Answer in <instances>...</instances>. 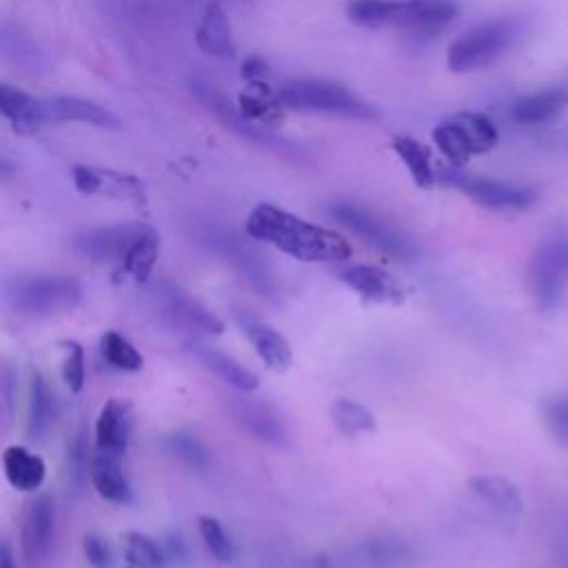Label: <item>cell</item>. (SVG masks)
<instances>
[{
  "instance_id": "cell-1",
  "label": "cell",
  "mask_w": 568,
  "mask_h": 568,
  "mask_svg": "<svg viewBox=\"0 0 568 568\" xmlns=\"http://www.w3.org/2000/svg\"><path fill=\"white\" fill-rule=\"evenodd\" d=\"M246 233L302 262H346L353 253L344 235L266 202L248 213Z\"/></svg>"
},
{
  "instance_id": "cell-2",
  "label": "cell",
  "mask_w": 568,
  "mask_h": 568,
  "mask_svg": "<svg viewBox=\"0 0 568 568\" xmlns=\"http://www.w3.org/2000/svg\"><path fill=\"white\" fill-rule=\"evenodd\" d=\"M348 18L359 27L433 31L459 16L455 0H351Z\"/></svg>"
},
{
  "instance_id": "cell-3",
  "label": "cell",
  "mask_w": 568,
  "mask_h": 568,
  "mask_svg": "<svg viewBox=\"0 0 568 568\" xmlns=\"http://www.w3.org/2000/svg\"><path fill=\"white\" fill-rule=\"evenodd\" d=\"M0 300L24 315H55L75 308L82 288L64 275H22L0 284Z\"/></svg>"
},
{
  "instance_id": "cell-4",
  "label": "cell",
  "mask_w": 568,
  "mask_h": 568,
  "mask_svg": "<svg viewBox=\"0 0 568 568\" xmlns=\"http://www.w3.org/2000/svg\"><path fill=\"white\" fill-rule=\"evenodd\" d=\"M521 29V20L517 18H495L477 24L448 47V69L466 73L493 64L517 44Z\"/></svg>"
},
{
  "instance_id": "cell-5",
  "label": "cell",
  "mask_w": 568,
  "mask_h": 568,
  "mask_svg": "<svg viewBox=\"0 0 568 568\" xmlns=\"http://www.w3.org/2000/svg\"><path fill=\"white\" fill-rule=\"evenodd\" d=\"M282 109L293 111H315V113H335L355 120H373L377 111L351 93L344 84L333 80H317V78H302L291 80L280 87L275 93Z\"/></svg>"
},
{
  "instance_id": "cell-6",
  "label": "cell",
  "mask_w": 568,
  "mask_h": 568,
  "mask_svg": "<svg viewBox=\"0 0 568 568\" xmlns=\"http://www.w3.org/2000/svg\"><path fill=\"white\" fill-rule=\"evenodd\" d=\"M433 140L444 158L459 169L470 155L490 151L499 140V133L484 113L459 111L433 129Z\"/></svg>"
},
{
  "instance_id": "cell-7",
  "label": "cell",
  "mask_w": 568,
  "mask_h": 568,
  "mask_svg": "<svg viewBox=\"0 0 568 568\" xmlns=\"http://www.w3.org/2000/svg\"><path fill=\"white\" fill-rule=\"evenodd\" d=\"M528 286L539 308L561 306L568 286V235H550L537 244L528 262Z\"/></svg>"
},
{
  "instance_id": "cell-8",
  "label": "cell",
  "mask_w": 568,
  "mask_h": 568,
  "mask_svg": "<svg viewBox=\"0 0 568 568\" xmlns=\"http://www.w3.org/2000/svg\"><path fill=\"white\" fill-rule=\"evenodd\" d=\"M328 213L384 255L399 262H413L417 257V246L402 231H397L393 224H388L366 206L353 202H333L328 206Z\"/></svg>"
},
{
  "instance_id": "cell-9",
  "label": "cell",
  "mask_w": 568,
  "mask_h": 568,
  "mask_svg": "<svg viewBox=\"0 0 568 568\" xmlns=\"http://www.w3.org/2000/svg\"><path fill=\"white\" fill-rule=\"evenodd\" d=\"M442 180L462 193H466L470 200L486 209L504 211V209H528L535 204L537 193L528 186H517L510 182L501 180H490V178H479V175H462L455 171H444Z\"/></svg>"
},
{
  "instance_id": "cell-10",
  "label": "cell",
  "mask_w": 568,
  "mask_h": 568,
  "mask_svg": "<svg viewBox=\"0 0 568 568\" xmlns=\"http://www.w3.org/2000/svg\"><path fill=\"white\" fill-rule=\"evenodd\" d=\"M146 224L142 222H126V224H113L102 229H91L84 235L78 237L75 248L82 257L91 262H109L120 264L133 240L144 231Z\"/></svg>"
},
{
  "instance_id": "cell-11",
  "label": "cell",
  "mask_w": 568,
  "mask_h": 568,
  "mask_svg": "<svg viewBox=\"0 0 568 568\" xmlns=\"http://www.w3.org/2000/svg\"><path fill=\"white\" fill-rule=\"evenodd\" d=\"M233 315H235L237 326L251 339L260 359L275 373L288 371V366L293 362V353H291V346L284 339V335L277 333L271 324H266L264 320H260L257 315H253L246 308H235Z\"/></svg>"
},
{
  "instance_id": "cell-12",
  "label": "cell",
  "mask_w": 568,
  "mask_h": 568,
  "mask_svg": "<svg viewBox=\"0 0 568 568\" xmlns=\"http://www.w3.org/2000/svg\"><path fill=\"white\" fill-rule=\"evenodd\" d=\"M337 277L353 288L364 302L373 304H402L404 288L402 284L386 271L373 264H348L344 266Z\"/></svg>"
},
{
  "instance_id": "cell-13",
  "label": "cell",
  "mask_w": 568,
  "mask_h": 568,
  "mask_svg": "<svg viewBox=\"0 0 568 568\" xmlns=\"http://www.w3.org/2000/svg\"><path fill=\"white\" fill-rule=\"evenodd\" d=\"M231 415L233 419L255 439L271 444V446H286V428L280 419L277 410L260 399H244L233 397L231 399Z\"/></svg>"
},
{
  "instance_id": "cell-14",
  "label": "cell",
  "mask_w": 568,
  "mask_h": 568,
  "mask_svg": "<svg viewBox=\"0 0 568 568\" xmlns=\"http://www.w3.org/2000/svg\"><path fill=\"white\" fill-rule=\"evenodd\" d=\"M131 435V406L124 399H109L95 419V450L120 459L126 450Z\"/></svg>"
},
{
  "instance_id": "cell-15",
  "label": "cell",
  "mask_w": 568,
  "mask_h": 568,
  "mask_svg": "<svg viewBox=\"0 0 568 568\" xmlns=\"http://www.w3.org/2000/svg\"><path fill=\"white\" fill-rule=\"evenodd\" d=\"M55 528V508L51 495H40L29 506L22 521V552L33 564L49 555L53 546Z\"/></svg>"
},
{
  "instance_id": "cell-16",
  "label": "cell",
  "mask_w": 568,
  "mask_h": 568,
  "mask_svg": "<svg viewBox=\"0 0 568 568\" xmlns=\"http://www.w3.org/2000/svg\"><path fill=\"white\" fill-rule=\"evenodd\" d=\"M42 120L47 122H84L102 129H118V118L100 106L98 102L75 98V95H55L42 98Z\"/></svg>"
},
{
  "instance_id": "cell-17",
  "label": "cell",
  "mask_w": 568,
  "mask_h": 568,
  "mask_svg": "<svg viewBox=\"0 0 568 568\" xmlns=\"http://www.w3.org/2000/svg\"><path fill=\"white\" fill-rule=\"evenodd\" d=\"M73 184L80 193H106L111 197L120 200H135L140 202L144 195V189L140 180L133 175L115 173V171H104V169H93V166H75L73 169Z\"/></svg>"
},
{
  "instance_id": "cell-18",
  "label": "cell",
  "mask_w": 568,
  "mask_h": 568,
  "mask_svg": "<svg viewBox=\"0 0 568 568\" xmlns=\"http://www.w3.org/2000/svg\"><path fill=\"white\" fill-rule=\"evenodd\" d=\"M0 115L7 118L18 133H31L44 124L42 98L0 82Z\"/></svg>"
},
{
  "instance_id": "cell-19",
  "label": "cell",
  "mask_w": 568,
  "mask_h": 568,
  "mask_svg": "<svg viewBox=\"0 0 568 568\" xmlns=\"http://www.w3.org/2000/svg\"><path fill=\"white\" fill-rule=\"evenodd\" d=\"M2 468H4L7 481L22 493H31L40 488L47 475L44 459L27 450L24 446H9L2 453Z\"/></svg>"
},
{
  "instance_id": "cell-20",
  "label": "cell",
  "mask_w": 568,
  "mask_h": 568,
  "mask_svg": "<svg viewBox=\"0 0 568 568\" xmlns=\"http://www.w3.org/2000/svg\"><path fill=\"white\" fill-rule=\"evenodd\" d=\"M191 351L209 371H213L220 379H224L235 390L253 393L260 386L257 375L253 371H248L246 366H242L231 355H226V353H222L217 348H211L206 344H191Z\"/></svg>"
},
{
  "instance_id": "cell-21",
  "label": "cell",
  "mask_w": 568,
  "mask_h": 568,
  "mask_svg": "<svg viewBox=\"0 0 568 568\" xmlns=\"http://www.w3.org/2000/svg\"><path fill=\"white\" fill-rule=\"evenodd\" d=\"M568 104V87H550L519 98L513 104V120L517 124H541L555 118Z\"/></svg>"
},
{
  "instance_id": "cell-22",
  "label": "cell",
  "mask_w": 568,
  "mask_h": 568,
  "mask_svg": "<svg viewBox=\"0 0 568 568\" xmlns=\"http://www.w3.org/2000/svg\"><path fill=\"white\" fill-rule=\"evenodd\" d=\"M164 302L169 306V311L180 317L182 322L200 328V331H206V333H222L224 331V324L217 315H213V311H209L200 300H195L193 295H189L186 291H182L180 286L175 284H166L164 286Z\"/></svg>"
},
{
  "instance_id": "cell-23",
  "label": "cell",
  "mask_w": 568,
  "mask_h": 568,
  "mask_svg": "<svg viewBox=\"0 0 568 568\" xmlns=\"http://www.w3.org/2000/svg\"><path fill=\"white\" fill-rule=\"evenodd\" d=\"M195 44L209 55H217V58L233 55L235 47H233V38H231L229 18L220 4L211 2L206 7V13L195 31Z\"/></svg>"
},
{
  "instance_id": "cell-24",
  "label": "cell",
  "mask_w": 568,
  "mask_h": 568,
  "mask_svg": "<svg viewBox=\"0 0 568 568\" xmlns=\"http://www.w3.org/2000/svg\"><path fill=\"white\" fill-rule=\"evenodd\" d=\"M468 488L475 497L488 504L493 510L501 515H517L521 513V495L517 486L497 475H477L468 479Z\"/></svg>"
},
{
  "instance_id": "cell-25",
  "label": "cell",
  "mask_w": 568,
  "mask_h": 568,
  "mask_svg": "<svg viewBox=\"0 0 568 568\" xmlns=\"http://www.w3.org/2000/svg\"><path fill=\"white\" fill-rule=\"evenodd\" d=\"M89 475H91V484H93L95 493L102 499L113 501V504H126L129 501L131 488H129L126 477L120 470L118 459L106 457V455H95L91 459Z\"/></svg>"
},
{
  "instance_id": "cell-26",
  "label": "cell",
  "mask_w": 568,
  "mask_h": 568,
  "mask_svg": "<svg viewBox=\"0 0 568 568\" xmlns=\"http://www.w3.org/2000/svg\"><path fill=\"white\" fill-rule=\"evenodd\" d=\"M53 422V395L49 384L38 371H31L29 406H27V435L29 439H42Z\"/></svg>"
},
{
  "instance_id": "cell-27",
  "label": "cell",
  "mask_w": 568,
  "mask_h": 568,
  "mask_svg": "<svg viewBox=\"0 0 568 568\" xmlns=\"http://www.w3.org/2000/svg\"><path fill=\"white\" fill-rule=\"evenodd\" d=\"M158 253H160V235L155 233V229L144 226V231L133 240V244L124 253L120 262V271H124L138 282H144L155 266Z\"/></svg>"
},
{
  "instance_id": "cell-28",
  "label": "cell",
  "mask_w": 568,
  "mask_h": 568,
  "mask_svg": "<svg viewBox=\"0 0 568 568\" xmlns=\"http://www.w3.org/2000/svg\"><path fill=\"white\" fill-rule=\"evenodd\" d=\"M237 113L246 122H266L275 124L282 118V104L277 95L260 80H253L248 91L240 95V106Z\"/></svg>"
},
{
  "instance_id": "cell-29",
  "label": "cell",
  "mask_w": 568,
  "mask_h": 568,
  "mask_svg": "<svg viewBox=\"0 0 568 568\" xmlns=\"http://www.w3.org/2000/svg\"><path fill=\"white\" fill-rule=\"evenodd\" d=\"M390 144H393V151L399 155V160L406 164L413 182L422 189H430L435 184L437 175L430 164L428 151L410 135H395Z\"/></svg>"
},
{
  "instance_id": "cell-30",
  "label": "cell",
  "mask_w": 568,
  "mask_h": 568,
  "mask_svg": "<svg viewBox=\"0 0 568 568\" xmlns=\"http://www.w3.org/2000/svg\"><path fill=\"white\" fill-rule=\"evenodd\" d=\"M328 415L342 435H359L375 428V415L364 404L353 399H335Z\"/></svg>"
},
{
  "instance_id": "cell-31",
  "label": "cell",
  "mask_w": 568,
  "mask_h": 568,
  "mask_svg": "<svg viewBox=\"0 0 568 568\" xmlns=\"http://www.w3.org/2000/svg\"><path fill=\"white\" fill-rule=\"evenodd\" d=\"M100 346H102V355L104 359L118 368V371H126V373H133V371H140L144 359L142 355L138 353V348L120 333L115 331H109L102 335L100 339Z\"/></svg>"
},
{
  "instance_id": "cell-32",
  "label": "cell",
  "mask_w": 568,
  "mask_h": 568,
  "mask_svg": "<svg viewBox=\"0 0 568 568\" xmlns=\"http://www.w3.org/2000/svg\"><path fill=\"white\" fill-rule=\"evenodd\" d=\"M124 544H126V559L131 566L135 568H164V552L160 550V546L135 530H129L124 535Z\"/></svg>"
},
{
  "instance_id": "cell-33",
  "label": "cell",
  "mask_w": 568,
  "mask_h": 568,
  "mask_svg": "<svg viewBox=\"0 0 568 568\" xmlns=\"http://www.w3.org/2000/svg\"><path fill=\"white\" fill-rule=\"evenodd\" d=\"M197 528H200V535L209 548V552L217 559V561H231L233 555H235V548H233V541L229 539L224 526L211 517V515H200L197 517Z\"/></svg>"
},
{
  "instance_id": "cell-34",
  "label": "cell",
  "mask_w": 568,
  "mask_h": 568,
  "mask_svg": "<svg viewBox=\"0 0 568 568\" xmlns=\"http://www.w3.org/2000/svg\"><path fill=\"white\" fill-rule=\"evenodd\" d=\"M62 379L71 393H80L84 386V351L78 342H69L62 364Z\"/></svg>"
},
{
  "instance_id": "cell-35",
  "label": "cell",
  "mask_w": 568,
  "mask_h": 568,
  "mask_svg": "<svg viewBox=\"0 0 568 568\" xmlns=\"http://www.w3.org/2000/svg\"><path fill=\"white\" fill-rule=\"evenodd\" d=\"M544 417L548 428L552 430V435L568 444V393L552 397L544 404Z\"/></svg>"
},
{
  "instance_id": "cell-36",
  "label": "cell",
  "mask_w": 568,
  "mask_h": 568,
  "mask_svg": "<svg viewBox=\"0 0 568 568\" xmlns=\"http://www.w3.org/2000/svg\"><path fill=\"white\" fill-rule=\"evenodd\" d=\"M368 555L375 564L388 566L399 564L404 557H408V548L395 539H375L368 544Z\"/></svg>"
},
{
  "instance_id": "cell-37",
  "label": "cell",
  "mask_w": 568,
  "mask_h": 568,
  "mask_svg": "<svg viewBox=\"0 0 568 568\" xmlns=\"http://www.w3.org/2000/svg\"><path fill=\"white\" fill-rule=\"evenodd\" d=\"M69 479L80 486L82 479L89 475V459H87V444L84 437L78 435L71 444H69Z\"/></svg>"
},
{
  "instance_id": "cell-38",
  "label": "cell",
  "mask_w": 568,
  "mask_h": 568,
  "mask_svg": "<svg viewBox=\"0 0 568 568\" xmlns=\"http://www.w3.org/2000/svg\"><path fill=\"white\" fill-rule=\"evenodd\" d=\"M171 448H173V453L180 459H184L191 466H202L206 462V450L191 435H175V437H171Z\"/></svg>"
},
{
  "instance_id": "cell-39",
  "label": "cell",
  "mask_w": 568,
  "mask_h": 568,
  "mask_svg": "<svg viewBox=\"0 0 568 568\" xmlns=\"http://www.w3.org/2000/svg\"><path fill=\"white\" fill-rule=\"evenodd\" d=\"M84 555L93 568H109L111 566V550L106 541L98 535H87L84 537Z\"/></svg>"
},
{
  "instance_id": "cell-40",
  "label": "cell",
  "mask_w": 568,
  "mask_h": 568,
  "mask_svg": "<svg viewBox=\"0 0 568 568\" xmlns=\"http://www.w3.org/2000/svg\"><path fill=\"white\" fill-rule=\"evenodd\" d=\"M264 71H266V67H264V62L260 60V58H251V60H246L244 62V75L253 82V80H260L262 75H264Z\"/></svg>"
},
{
  "instance_id": "cell-41",
  "label": "cell",
  "mask_w": 568,
  "mask_h": 568,
  "mask_svg": "<svg viewBox=\"0 0 568 568\" xmlns=\"http://www.w3.org/2000/svg\"><path fill=\"white\" fill-rule=\"evenodd\" d=\"M0 568H16L13 550L4 539H0Z\"/></svg>"
},
{
  "instance_id": "cell-42",
  "label": "cell",
  "mask_w": 568,
  "mask_h": 568,
  "mask_svg": "<svg viewBox=\"0 0 568 568\" xmlns=\"http://www.w3.org/2000/svg\"><path fill=\"white\" fill-rule=\"evenodd\" d=\"M11 171H13L11 164H7V162L0 158V175H2V173H11Z\"/></svg>"
}]
</instances>
